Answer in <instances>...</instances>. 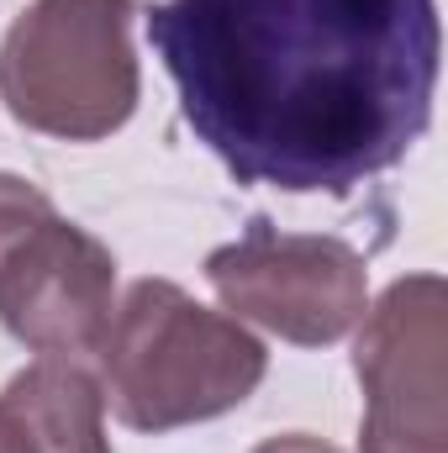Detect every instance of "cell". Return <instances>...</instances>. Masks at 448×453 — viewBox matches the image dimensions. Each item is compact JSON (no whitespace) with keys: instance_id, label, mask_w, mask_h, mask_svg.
<instances>
[{"instance_id":"3","label":"cell","mask_w":448,"mask_h":453,"mask_svg":"<svg viewBox=\"0 0 448 453\" xmlns=\"http://www.w3.org/2000/svg\"><path fill=\"white\" fill-rule=\"evenodd\" d=\"M132 0H32L0 37L11 121L58 142H101L137 111Z\"/></svg>"},{"instance_id":"9","label":"cell","mask_w":448,"mask_h":453,"mask_svg":"<svg viewBox=\"0 0 448 453\" xmlns=\"http://www.w3.org/2000/svg\"><path fill=\"white\" fill-rule=\"evenodd\" d=\"M253 453H343V449L322 443V438H306V433H285V438H269V443H259Z\"/></svg>"},{"instance_id":"6","label":"cell","mask_w":448,"mask_h":453,"mask_svg":"<svg viewBox=\"0 0 448 453\" xmlns=\"http://www.w3.org/2000/svg\"><path fill=\"white\" fill-rule=\"evenodd\" d=\"M116 311V258L101 237L42 211L0 248V327L42 358L96 353Z\"/></svg>"},{"instance_id":"5","label":"cell","mask_w":448,"mask_h":453,"mask_svg":"<svg viewBox=\"0 0 448 453\" xmlns=\"http://www.w3.org/2000/svg\"><path fill=\"white\" fill-rule=\"evenodd\" d=\"M444 317V274H406L364 306L353 342V374L364 385L359 453H448Z\"/></svg>"},{"instance_id":"1","label":"cell","mask_w":448,"mask_h":453,"mask_svg":"<svg viewBox=\"0 0 448 453\" xmlns=\"http://www.w3.org/2000/svg\"><path fill=\"white\" fill-rule=\"evenodd\" d=\"M185 127L237 185L348 196L433 121L438 0H164L148 11Z\"/></svg>"},{"instance_id":"2","label":"cell","mask_w":448,"mask_h":453,"mask_svg":"<svg viewBox=\"0 0 448 453\" xmlns=\"http://www.w3.org/2000/svg\"><path fill=\"white\" fill-rule=\"evenodd\" d=\"M96 353L101 395L132 433H174L227 417L269 374V348L174 280H137L116 301Z\"/></svg>"},{"instance_id":"7","label":"cell","mask_w":448,"mask_h":453,"mask_svg":"<svg viewBox=\"0 0 448 453\" xmlns=\"http://www.w3.org/2000/svg\"><path fill=\"white\" fill-rule=\"evenodd\" d=\"M0 453H112L101 380L80 358H37L0 390Z\"/></svg>"},{"instance_id":"4","label":"cell","mask_w":448,"mask_h":453,"mask_svg":"<svg viewBox=\"0 0 448 453\" xmlns=\"http://www.w3.org/2000/svg\"><path fill=\"white\" fill-rule=\"evenodd\" d=\"M206 280L237 322H253L296 348L348 338L369 306L364 258L322 232H280L253 222L237 242L206 258Z\"/></svg>"},{"instance_id":"8","label":"cell","mask_w":448,"mask_h":453,"mask_svg":"<svg viewBox=\"0 0 448 453\" xmlns=\"http://www.w3.org/2000/svg\"><path fill=\"white\" fill-rule=\"evenodd\" d=\"M42 211H53V201H48L32 180H21V174H0V248H5L27 222H37Z\"/></svg>"}]
</instances>
